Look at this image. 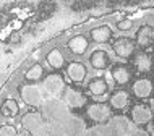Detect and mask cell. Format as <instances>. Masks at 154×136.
<instances>
[{
    "label": "cell",
    "instance_id": "19",
    "mask_svg": "<svg viewBox=\"0 0 154 136\" xmlns=\"http://www.w3.org/2000/svg\"><path fill=\"white\" fill-rule=\"evenodd\" d=\"M20 113V104L13 97H7L5 101L0 104V115L3 118H15Z\"/></svg>",
    "mask_w": 154,
    "mask_h": 136
},
{
    "label": "cell",
    "instance_id": "12",
    "mask_svg": "<svg viewBox=\"0 0 154 136\" xmlns=\"http://www.w3.org/2000/svg\"><path fill=\"white\" fill-rule=\"evenodd\" d=\"M89 44H91V39L85 34H75L72 36L68 41H66V49L72 55H76V57H83L86 52L89 50Z\"/></svg>",
    "mask_w": 154,
    "mask_h": 136
},
{
    "label": "cell",
    "instance_id": "24",
    "mask_svg": "<svg viewBox=\"0 0 154 136\" xmlns=\"http://www.w3.org/2000/svg\"><path fill=\"white\" fill-rule=\"evenodd\" d=\"M8 41H10V44H18V42H20V34L11 32V36L8 38Z\"/></svg>",
    "mask_w": 154,
    "mask_h": 136
},
{
    "label": "cell",
    "instance_id": "17",
    "mask_svg": "<svg viewBox=\"0 0 154 136\" xmlns=\"http://www.w3.org/2000/svg\"><path fill=\"white\" fill-rule=\"evenodd\" d=\"M45 63H47V67L55 73L60 71V70H63L66 67V59H65L63 52H62V49H59V47L51 49V50L45 53Z\"/></svg>",
    "mask_w": 154,
    "mask_h": 136
},
{
    "label": "cell",
    "instance_id": "16",
    "mask_svg": "<svg viewBox=\"0 0 154 136\" xmlns=\"http://www.w3.org/2000/svg\"><path fill=\"white\" fill-rule=\"evenodd\" d=\"M89 39L96 44H109L114 39V29L109 24H99L89 29Z\"/></svg>",
    "mask_w": 154,
    "mask_h": 136
},
{
    "label": "cell",
    "instance_id": "4",
    "mask_svg": "<svg viewBox=\"0 0 154 136\" xmlns=\"http://www.w3.org/2000/svg\"><path fill=\"white\" fill-rule=\"evenodd\" d=\"M62 99L66 104V107L72 110H81L86 109V105L89 104L88 102V94L83 92L81 89L75 88V86H66L63 94H62Z\"/></svg>",
    "mask_w": 154,
    "mask_h": 136
},
{
    "label": "cell",
    "instance_id": "1",
    "mask_svg": "<svg viewBox=\"0 0 154 136\" xmlns=\"http://www.w3.org/2000/svg\"><path fill=\"white\" fill-rule=\"evenodd\" d=\"M85 115L88 120H91L96 125H106L114 118V110L110 105L104 101H94L89 102L85 109Z\"/></svg>",
    "mask_w": 154,
    "mask_h": 136
},
{
    "label": "cell",
    "instance_id": "22",
    "mask_svg": "<svg viewBox=\"0 0 154 136\" xmlns=\"http://www.w3.org/2000/svg\"><path fill=\"white\" fill-rule=\"evenodd\" d=\"M115 28H117L119 31H122V32H128L133 28V20H128V18L119 20L117 24H115Z\"/></svg>",
    "mask_w": 154,
    "mask_h": 136
},
{
    "label": "cell",
    "instance_id": "25",
    "mask_svg": "<svg viewBox=\"0 0 154 136\" xmlns=\"http://www.w3.org/2000/svg\"><path fill=\"white\" fill-rule=\"evenodd\" d=\"M151 133H152V136H154V120H152V123H151Z\"/></svg>",
    "mask_w": 154,
    "mask_h": 136
},
{
    "label": "cell",
    "instance_id": "9",
    "mask_svg": "<svg viewBox=\"0 0 154 136\" xmlns=\"http://www.w3.org/2000/svg\"><path fill=\"white\" fill-rule=\"evenodd\" d=\"M65 76L68 78L70 83L73 84H83L88 78V67L80 60H72L65 67Z\"/></svg>",
    "mask_w": 154,
    "mask_h": 136
},
{
    "label": "cell",
    "instance_id": "10",
    "mask_svg": "<svg viewBox=\"0 0 154 136\" xmlns=\"http://www.w3.org/2000/svg\"><path fill=\"white\" fill-rule=\"evenodd\" d=\"M65 80L60 73H51V75H45V78L42 80V91L49 94L51 97H59L63 94L65 91Z\"/></svg>",
    "mask_w": 154,
    "mask_h": 136
},
{
    "label": "cell",
    "instance_id": "21",
    "mask_svg": "<svg viewBox=\"0 0 154 136\" xmlns=\"http://www.w3.org/2000/svg\"><path fill=\"white\" fill-rule=\"evenodd\" d=\"M0 136H20V131L11 123H2L0 125Z\"/></svg>",
    "mask_w": 154,
    "mask_h": 136
},
{
    "label": "cell",
    "instance_id": "13",
    "mask_svg": "<svg viewBox=\"0 0 154 136\" xmlns=\"http://www.w3.org/2000/svg\"><path fill=\"white\" fill-rule=\"evenodd\" d=\"M89 67L96 71H104V70L112 67V59L109 52L104 49H94L89 53Z\"/></svg>",
    "mask_w": 154,
    "mask_h": 136
},
{
    "label": "cell",
    "instance_id": "18",
    "mask_svg": "<svg viewBox=\"0 0 154 136\" xmlns=\"http://www.w3.org/2000/svg\"><path fill=\"white\" fill-rule=\"evenodd\" d=\"M44 78H45V70H44V67L39 63V62L32 63L31 67L24 71V81H26V83L37 84L39 81H42Z\"/></svg>",
    "mask_w": 154,
    "mask_h": 136
},
{
    "label": "cell",
    "instance_id": "5",
    "mask_svg": "<svg viewBox=\"0 0 154 136\" xmlns=\"http://www.w3.org/2000/svg\"><path fill=\"white\" fill-rule=\"evenodd\" d=\"M18 94H20V97H21V101L24 102V104L32 107V109L39 107L44 101V91L37 84L24 83L18 88Z\"/></svg>",
    "mask_w": 154,
    "mask_h": 136
},
{
    "label": "cell",
    "instance_id": "7",
    "mask_svg": "<svg viewBox=\"0 0 154 136\" xmlns=\"http://www.w3.org/2000/svg\"><path fill=\"white\" fill-rule=\"evenodd\" d=\"M110 80L112 83L119 88H123V86L130 84L133 80V70L128 67L127 63H122V62H117V63H112L110 67Z\"/></svg>",
    "mask_w": 154,
    "mask_h": 136
},
{
    "label": "cell",
    "instance_id": "26",
    "mask_svg": "<svg viewBox=\"0 0 154 136\" xmlns=\"http://www.w3.org/2000/svg\"><path fill=\"white\" fill-rule=\"evenodd\" d=\"M151 104H152L151 107H152V110H154V97H152V102H151Z\"/></svg>",
    "mask_w": 154,
    "mask_h": 136
},
{
    "label": "cell",
    "instance_id": "23",
    "mask_svg": "<svg viewBox=\"0 0 154 136\" xmlns=\"http://www.w3.org/2000/svg\"><path fill=\"white\" fill-rule=\"evenodd\" d=\"M128 136H151V133L146 130V128H140V126H135L131 131H130V134Z\"/></svg>",
    "mask_w": 154,
    "mask_h": 136
},
{
    "label": "cell",
    "instance_id": "15",
    "mask_svg": "<svg viewBox=\"0 0 154 136\" xmlns=\"http://www.w3.org/2000/svg\"><path fill=\"white\" fill-rule=\"evenodd\" d=\"M133 68L140 75H148V73H151L154 70V57L146 50L135 53V57H133Z\"/></svg>",
    "mask_w": 154,
    "mask_h": 136
},
{
    "label": "cell",
    "instance_id": "8",
    "mask_svg": "<svg viewBox=\"0 0 154 136\" xmlns=\"http://www.w3.org/2000/svg\"><path fill=\"white\" fill-rule=\"evenodd\" d=\"M109 88L110 84L104 76H93L86 83V94L96 101H104V97H107L109 94Z\"/></svg>",
    "mask_w": 154,
    "mask_h": 136
},
{
    "label": "cell",
    "instance_id": "14",
    "mask_svg": "<svg viewBox=\"0 0 154 136\" xmlns=\"http://www.w3.org/2000/svg\"><path fill=\"white\" fill-rule=\"evenodd\" d=\"M135 42H136V47H140L141 50H146V49L152 47L154 45V26H151V24H141L135 32Z\"/></svg>",
    "mask_w": 154,
    "mask_h": 136
},
{
    "label": "cell",
    "instance_id": "20",
    "mask_svg": "<svg viewBox=\"0 0 154 136\" xmlns=\"http://www.w3.org/2000/svg\"><path fill=\"white\" fill-rule=\"evenodd\" d=\"M21 123H23V128L26 130V131H29V133L32 134L37 126L42 125V118H41V115L37 113V112H28L23 117Z\"/></svg>",
    "mask_w": 154,
    "mask_h": 136
},
{
    "label": "cell",
    "instance_id": "3",
    "mask_svg": "<svg viewBox=\"0 0 154 136\" xmlns=\"http://www.w3.org/2000/svg\"><path fill=\"white\" fill-rule=\"evenodd\" d=\"M110 47H112V52L115 53V57H119L122 60L133 59L136 49H138L135 42V38H128V36H117V38H114L110 42Z\"/></svg>",
    "mask_w": 154,
    "mask_h": 136
},
{
    "label": "cell",
    "instance_id": "11",
    "mask_svg": "<svg viewBox=\"0 0 154 136\" xmlns=\"http://www.w3.org/2000/svg\"><path fill=\"white\" fill-rule=\"evenodd\" d=\"M107 101H109L107 104L110 105V109L114 110V112H123V110H127L131 104V94L128 92L127 89L119 88V89H115L114 92L109 94V99H107Z\"/></svg>",
    "mask_w": 154,
    "mask_h": 136
},
{
    "label": "cell",
    "instance_id": "6",
    "mask_svg": "<svg viewBox=\"0 0 154 136\" xmlns=\"http://www.w3.org/2000/svg\"><path fill=\"white\" fill-rule=\"evenodd\" d=\"M130 94L133 97H136L140 102L146 101V99L152 97L154 94V81L149 80L146 76H140L135 81H131L130 86Z\"/></svg>",
    "mask_w": 154,
    "mask_h": 136
},
{
    "label": "cell",
    "instance_id": "2",
    "mask_svg": "<svg viewBox=\"0 0 154 136\" xmlns=\"http://www.w3.org/2000/svg\"><path fill=\"white\" fill-rule=\"evenodd\" d=\"M130 120L135 126L144 128L154 120V110L146 102H136L130 107Z\"/></svg>",
    "mask_w": 154,
    "mask_h": 136
}]
</instances>
